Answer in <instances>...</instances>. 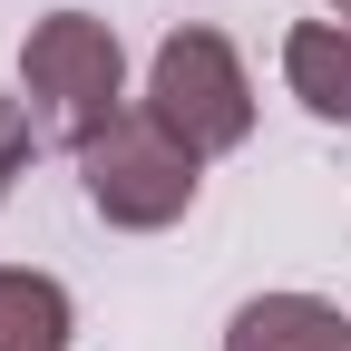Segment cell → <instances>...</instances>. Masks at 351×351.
<instances>
[{"instance_id":"cell-7","label":"cell","mask_w":351,"mask_h":351,"mask_svg":"<svg viewBox=\"0 0 351 351\" xmlns=\"http://www.w3.org/2000/svg\"><path fill=\"white\" fill-rule=\"evenodd\" d=\"M29 147H39V127H29V108H0V205H10V186H20V166H29Z\"/></svg>"},{"instance_id":"cell-6","label":"cell","mask_w":351,"mask_h":351,"mask_svg":"<svg viewBox=\"0 0 351 351\" xmlns=\"http://www.w3.org/2000/svg\"><path fill=\"white\" fill-rule=\"evenodd\" d=\"M69 283L0 263V351H69Z\"/></svg>"},{"instance_id":"cell-8","label":"cell","mask_w":351,"mask_h":351,"mask_svg":"<svg viewBox=\"0 0 351 351\" xmlns=\"http://www.w3.org/2000/svg\"><path fill=\"white\" fill-rule=\"evenodd\" d=\"M332 10H341V20H351V0H332Z\"/></svg>"},{"instance_id":"cell-2","label":"cell","mask_w":351,"mask_h":351,"mask_svg":"<svg viewBox=\"0 0 351 351\" xmlns=\"http://www.w3.org/2000/svg\"><path fill=\"white\" fill-rule=\"evenodd\" d=\"M78 186H88V205H98L117 234H166L176 215L195 205L205 156L186 137H166L147 108H127L117 127H98V137L78 147Z\"/></svg>"},{"instance_id":"cell-4","label":"cell","mask_w":351,"mask_h":351,"mask_svg":"<svg viewBox=\"0 0 351 351\" xmlns=\"http://www.w3.org/2000/svg\"><path fill=\"white\" fill-rule=\"evenodd\" d=\"M225 351H351V322L322 293H254L225 322Z\"/></svg>"},{"instance_id":"cell-1","label":"cell","mask_w":351,"mask_h":351,"mask_svg":"<svg viewBox=\"0 0 351 351\" xmlns=\"http://www.w3.org/2000/svg\"><path fill=\"white\" fill-rule=\"evenodd\" d=\"M20 108L39 127V147H88L98 127L127 117V49L108 20L88 10H49L20 39Z\"/></svg>"},{"instance_id":"cell-3","label":"cell","mask_w":351,"mask_h":351,"mask_svg":"<svg viewBox=\"0 0 351 351\" xmlns=\"http://www.w3.org/2000/svg\"><path fill=\"white\" fill-rule=\"evenodd\" d=\"M147 117L166 137H186L195 156H225L254 137V78L234 59L225 29H166L156 69H147Z\"/></svg>"},{"instance_id":"cell-5","label":"cell","mask_w":351,"mask_h":351,"mask_svg":"<svg viewBox=\"0 0 351 351\" xmlns=\"http://www.w3.org/2000/svg\"><path fill=\"white\" fill-rule=\"evenodd\" d=\"M283 78H293V98L313 117L351 127V20H302L283 39Z\"/></svg>"}]
</instances>
